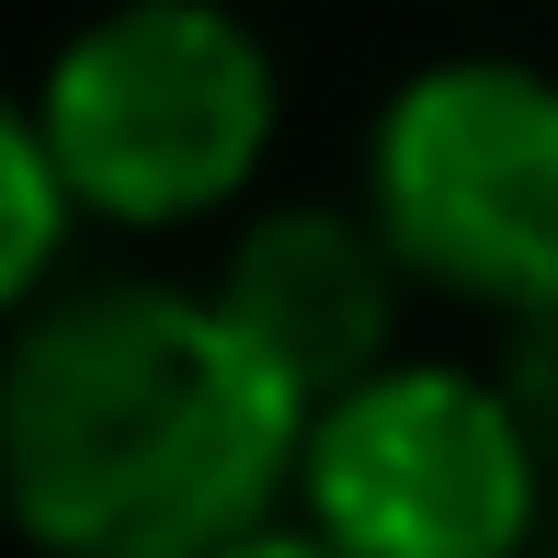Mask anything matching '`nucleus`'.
Listing matches in <instances>:
<instances>
[{"mask_svg":"<svg viewBox=\"0 0 558 558\" xmlns=\"http://www.w3.org/2000/svg\"><path fill=\"white\" fill-rule=\"evenodd\" d=\"M69 228H81V183L58 171L35 104H23L12 125H0V296H12V308H35V296H46Z\"/></svg>","mask_w":558,"mask_h":558,"instance_id":"nucleus-6","label":"nucleus"},{"mask_svg":"<svg viewBox=\"0 0 558 558\" xmlns=\"http://www.w3.org/2000/svg\"><path fill=\"white\" fill-rule=\"evenodd\" d=\"M399 286L411 263L388 251L376 206H274L240 228L217 274V308L263 342V365L286 376L296 399H342L353 376L388 365V331H399Z\"/></svg>","mask_w":558,"mask_h":558,"instance_id":"nucleus-5","label":"nucleus"},{"mask_svg":"<svg viewBox=\"0 0 558 558\" xmlns=\"http://www.w3.org/2000/svg\"><path fill=\"white\" fill-rule=\"evenodd\" d=\"M308 399L183 286L35 296L0 376V490L69 558H206L296 490Z\"/></svg>","mask_w":558,"mask_h":558,"instance_id":"nucleus-1","label":"nucleus"},{"mask_svg":"<svg viewBox=\"0 0 558 558\" xmlns=\"http://www.w3.org/2000/svg\"><path fill=\"white\" fill-rule=\"evenodd\" d=\"M274 46L228 0H114L35 81V125L104 228H183L251 194L274 148Z\"/></svg>","mask_w":558,"mask_h":558,"instance_id":"nucleus-2","label":"nucleus"},{"mask_svg":"<svg viewBox=\"0 0 558 558\" xmlns=\"http://www.w3.org/2000/svg\"><path fill=\"white\" fill-rule=\"evenodd\" d=\"M547 456L501 376L376 365L308 411L296 501L331 547L365 558H501L547 513Z\"/></svg>","mask_w":558,"mask_h":558,"instance_id":"nucleus-4","label":"nucleus"},{"mask_svg":"<svg viewBox=\"0 0 558 558\" xmlns=\"http://www.w3.org/2000/svg\"><path fill=\"white\" fill-rule=\"evenodd\" d=\"M501 388H513L524 434H536V456L558 468V296H536V308H501Z\"/></svg>","mask_w":558,"mask_h":558,"instance_id":"nucleus-7","label":"nucleus"},{"mask_svg":"<svg viewBox=\"0 0 558 558\" xmlns=\"http://www.w3.org/2000/svg\"><path fill=\"white\" fill-rule=\"evenodd\" d=\"M365 206L411 286L468 308L558 296V81L524 58H434L365 137Z\"/></svg>","mask_w":558,"mask_h":558,"instance_id":"nucleus-3","label":"nucleus"}]
</instances>
